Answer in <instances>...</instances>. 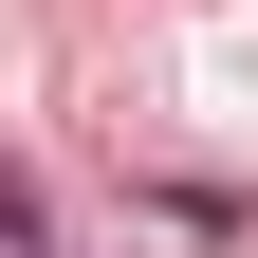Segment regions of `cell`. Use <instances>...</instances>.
Segmentation results:
<instances>
[{"label": "cell", "instance_id": "cell-1", "mask_svg": "<svg viewBox=\"0 0 258 258\" xmlns=\"http://www.w3.org/2000/svg\"><path fill=\"white\" fill-rule=\"evenodd\" d=\"M0 240H19V258H37V184H19V166H0Z\"/></svg>", "mask_w": 258, "mask_h": 258}]
</instances>
